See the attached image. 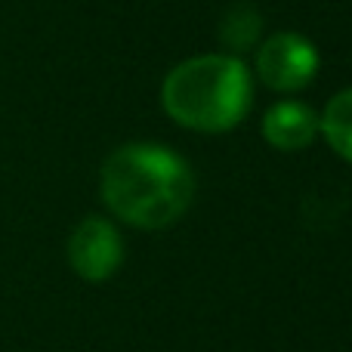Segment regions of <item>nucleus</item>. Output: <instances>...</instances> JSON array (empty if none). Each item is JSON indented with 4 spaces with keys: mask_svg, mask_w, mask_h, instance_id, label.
I'll list each match as a JSON object with an SVG mask.
<instances>
[{
    "mask_svg": "<svg viewBox=\"0 0 352 352\" xmlns=\"http://www.w3.org/2000/svg\"><path fill=\"white\" fill-rule=\"evenodd\" d=\"M192 167L167 146L130 142L102 164V201L136 229H164L192 204Z\"/></svg>",
    "mask_w": 352,
    "mask_h": 352,
    "instance_id": "f257e3e1",
    "label": "nucleus"
},
{
    "mask_svg": "<svg viewBox=\"0 0 352 352\" xmlns=\"http://www.w3.org/2000/svg\"><path fill=\"white\" fill-rule=\"evenodd\" d=\"M250 74L235 56H198L176 65L164 80V109L173 121L201 133H223L250 109Z\"/></svg>",
    "mask_w": 352,
    "mask_h": 352,
    "instance_id": "f03ea898",
    "label": "nucleus"
},
{
    "mask_svg": "<svg viewBox=\"0 0 352 352\" xmlns=\"http://www.w3.org/2000/svg\"><path fill=\"white\" fill-rule=\"evenodd\" d=\"M318 72V50L294 31L272 34L256 53V74L272 90H303Z\"/></svg>",
    "mask_w": 352,
    "mask_h": 352,
    "instance_id": "7ed1b4c3",
    "label": "nucleus"
},
{
    "mask_svg": "<svg viewBox=\"0 0 352 352\" xmlns=\"http://www.w3.org/2000/svg\"><path fill=\"white\" fill-rule=\"evenodd\" d=\"M68 260L84 281H105L118 272L124 260V244L118 229L102 217H87L68 241Z\"/></svg>",
    "mask_w": 352,
    "mask_h": 352,
    "instance_id": "20e7f679",
    "label": "nucleus"
},
{
    "mask_svg": "<svg viewBox=\"0 0 352 352\" xmlns=\"http://www.w3.org/2000/svg\"><path fill=\"white\" fill-rule=\"evenodd\" d=\"M316 133L318 115L297 99L275 102L263 118V136L269 140V146L281 148V152H300L316 140Z\"/></svg>",
    "mask_w": 352,
    "mask_h": 352,
    "instance_id": "39448f33",
    "label": "nucleus"
},
{
    "mask_svg": "<svg viewBox=\"0 0 352 352\" xmlns=\"http://www.w3.org/2000/svg\"><path fill=\"white\" fill-rule=\"evenodd\" d=\"M318 130L337 155L352 161V90H343L331 99L322 121H318Z\"/></svg>",
    "mask_w": 352,
    "mask_h": 352,
    "instance_id": "423d86ee",
    "label": "nucleus"
}]
</instances>
